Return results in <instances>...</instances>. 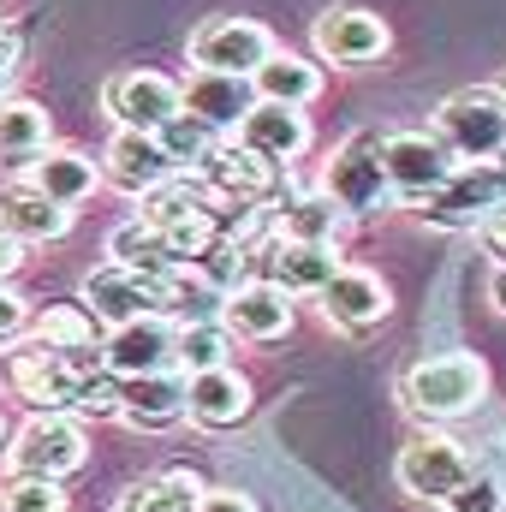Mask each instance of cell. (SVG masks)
Returning a JSON list of instances; mask_svg holds the SVG:
<instances>
[{
	"label": "cell",
	"mask_w": 506,
	"mask_h": 512,
	"mask_svg": "<svg viewBox=\"0 0 506 512\" xmlns=\"http://www.w3.org/2000/svg\"><path fill=\"white\" fill-rule=\"evenodd\" d=\"M399 399L411 417L423 423H453V417H471L483 399H489V364L477 352H435V358H417L405 376H399Z\"/></svg>",
	"instance_id": "obj_1"
},
{
	"label": "cell",
	"mask_w": 506,
	"mask_h": 512,
	"mask_svg": "<svg viewBox=\"0 0 506 512\" xmlns=\"http://www.w3.org/2000/svg\"><path fill=\"white\" fill-rule=\"evenodd\" d=\"M6 459H12V477H72L84 459H90V447H84V429L66 417V411H36L18 435H12V447H6Z\"/></svg>",
	"instance_id": "obj_2"
},
{
	"label": "cell",
	"mask_w": 506,
	"mask_h": 512,
	"mask_svg": "<svg viewBox=\"0 0 506 512\" xmlns=\"http://www.w3.org/2000/svg\"><path fill=\"white\" fill-rule=\"evenodd\" d=\"M381 167H387L393 197L423 203L429 191H441V185L453 179L459 155L441 143V131H387V137H381Z\"/></svg>",
	"instance_id": "obj_3"
},
{
	"label": "cell",
	"mask_w": 506,
	"mask_h": 512,
	"mask_svg": "<svg viewBox=\"0 0 506 512\" xmlns=\"http://www.w3.org/2000/svg\"><path fill=\"white\" fill-rule=\"evenodd\" d=\"M322 191L346 209V215H376L393 203V185H387V167H381V137L376 131H358L334 149L328 173H322Z\"/></svg>",
	"instance_id": "obj_4"
},
{
	"label": "cell",
	"mask_w": 506,
	"mask_h": 512,
	"mask_svg": "<svg viewBox=\"0 0 506 512\" xmlns=\"http://www.w3.org/2000/svg\"><path fill=\"white\" fill-rule=\"evenodd\" d=\"M501 203H506V179L495 173V161H459L453 179L423 197V221L447 227V233H465V227H483Z\"/></svg>",
	"instance_id": "obj_5"
},
{
	"label": "cell",
	"mask_w": 506,
	"mask_h": 512,
	"mask_svg": "<svg viewBox=\"0 0 506 512\" xmlns=\"http://www.w3.org/2000/svg\"><path fill=\"white\" fill-rule=\"evenodd\" d=\"M108 114L120 131H161L167 120L185 114V84L155 72V66H131V72H114L108 90H102Z\"/></svg>",
	"instance_id": "obj_6"
},
{
	"label": "cell",
	"mask_w": 506,
	"mask_h": 512,
	"mask_svg": "<svg viewBox=\"0 0 506 512\" xmlns=\"http://www.w3.org/2000/svg\"><path fill=\"white\" fill-rule=\"evenodd\" d=\"M435 131L441 143L459 155V161H495L506 149V108L495 90H459L441 102L435 114Z\"/></svg>",
	"instance_id": "obj_7"
},
{
	"label": "cell",
	"mask_w": 506,
	"mask_h": 512,
	"mask_svg": "<svg viewBox=\"0 0 506 512\" xmlns=\"http://www.w3.org/2000/svg\"><path fill=\"white\" fill-rule=\"evenodd\" d=\"M268 54H274V36H268V24H256V18L221 12V18H203V24L191 30V66H197V72L251 78Z\"/></svg>",
	"instance_id": "obj_8"
},
{
	"label": "cell",
	"mask_w": 506,
	"mask_h": 512,
	"mask_svg": "<svg viewBox=\"0 0 506 512\" xmlns=\"http://www.w3.org/2000/svg\"><path fill=\"white\" fill-rule=\"evenodd\" d=\"M465 477H471V459H465V447L453 441V435H417V441H405L399 447V489L411 495V501H435V507H447L459 489H465Z\"/></svg>",
	"instance_id": "obj_9"
},
{
	"label": "cell",
	"mask_w": 506,
	"mask_h": 512,
	"mask_svg": "<svg viewBox=\"0 0 506 512\" xmlns=\"http://www.w3.org/2000/svg\"><path fill=\"white\" fill-rule=\"evenodd\" d=\"M0 382L12 387L24 405H36V411H72V399H78V370H72V358L66 352H54V346H12L6 358H0Z\"/></svg>",
	"instance_id": "obj_10"
},
{
	"label": "cell",
	"mask_w": 506,
	"mask_h": 512,
	"mask_svg": "<svg viewBox=\"0 0 506 512\" xmlns=\"http://www.w3.org/2000/svg\"><path fill=\"white\" fill-rule=\"evenodd\" d=\"M84 304L96 310V322L120 328V322H137V316H167V286L155 274H137L126 262H102L84 274Z\"/></svg>",
	"instance_id": "obj_11"
},
{
	"label": "cell",
	"mask_w": 506,
	"mask_h": 512,
	"mask_svg": "<svg viewBox=\"0 0 506 512\" xmlns=\"http://www.w3.org/2000/svg\"><path fill=\"white\" fill-rule=\"evenodd\" d=\"M102 358H108V370H114L120 382H131V376H155V370H173V364H179V328H173L167 316L120 322V328H108Z\"/></svg>",
	"instance_id": "obj_12"
},
{
	"label": "cell",
	"mask_w": 506,
	"mask_h": 512,
	"mask_svg": "<svg viewBox=\"0 0 506 512\" xmlns=\"http://www.w3.org/2000/svg\"><path fill=\"white\" fill-rule=\"evenodd\" d=\"M173 173H179V161L161 149L155 131H114L108 149H102V179H108L114 191H126V197H149V191H161Z\"/></svg>",
	"instance_id": "obj_13"
},
{
	"label": "cell",
	"mask_w": 506,
	"mask_h": 512,
	"mask_svg": "<svg viewBox=\"0 0 506 512\" xmlns=\"http://www.w3.org/2000/svg\"><path fill=\"white\" fill-rule=\"evenodd\" d=\"M221 322L239 334V340H286L292 334V292L274 286V280H239L227 298H221Z\"/></svg>",
	"instance_id": "obj_14"
},
{
	"label": "cell",
	"mask_w": 506,
	"mask_h": 512,
	"mask_svg": "<svg viewBox=\"0 0 506 512\" xmlns=\"http://www.w3.org/2000/svg\"><path fill=\"white\" fill-rule=\"evenodd\" d=\"M387 48H393V30L364 6H334V12L316 18V54L334 60V66H370Z\"/></svg>",
	"instance_id": "obj_15"
},
{
	"label": "cell",
	"mask_w": 506,
	"mask_h": 512,
	"mask_svg": "<svg viewBox=\"0 0 506 512\" xmlns=\"http://www.w3.org/2000/svg\"><path fill=\"white\" fill-rule=\"evenodd\" d=\"M322 316L334 322V328H346V334H364V328H376V322H387V310H393V292H387V280L381 274H370V268H340L322 292Z\"/></svg>",
	"instance_id": "obj_16"
},
{
	"label": "cell",
	"mask_w": 506,
	"mask_h": 512,
	"mask_svg": "<svg viewBox=\"0 0 506 512\" xmlns=\"http://www.w3.org/2000/svg\"><path fill=\"white\" fill-rule=\"evenodd\" d=\"M0 227L18 239V245H54L72 233V209L54 203L48 191H36L30 179H12L0 191Z\"/></svg>",
	"instance_id": "obj_17"
},
{
	"label": "cell",
	"mask_w": 506,
	"mask_h": 512,
	"mask_svg": "<svg viewBox=\"0 0 506 512\" xmlns=\"http://www.w3.org/2000/svg\"><path fill=\"white\" fill-rule=\"evenodd\" d=\"M251 108H256L251 78H233V72H191L185 78V114H197L215 137L221 131H239Z\"/></svg>",
	"instance_id": "obj_18"
},
{
	"label": "cell",
	"mask_w": 506,
	"mask_h": 512,
	"mask_svg": "<svg viewBox=\"0 0 506 512\" xmlns=\"http://www.w3.org/2000/svg\"><path fill=\"white\" fill-rule=\"evenodd\" d=\"M131 429H167L179 417H191V376L185 370H155V376H131L126 405H120Z\"/></svg>",
	"instance_id": "obj_19"
},
{
	"label": "cell",
	"mask_w": 506,
	"mask_h": 512,
	"mask_svg": "<svg viewBox=\"0 0 506 512\" xmlns=\"http://www.w3.org/2000/svg\"><path fill=\"white\" fill-rule=\"evenodd\" d=\"M233 137L280 167V161H298V155L310 149V114H304V108H286V102H256Z\"/></svg>",
	"instance_id": "obj_20"
},
{
	"label": "cell",
	"mask_w": 506,
	"mask_h": 512,
	"mask_svg": "<svg viewBox=\"0 0 506 512\" xmlns=\"http://www.w3.org/2000/svg\"><path fill=\"white\" fill-rule=\"evenodd\" d=\"M262 268H268V280L274 286H286V292H322L346 262H340V251L334 245H310V239H274L268 245V256H262Z\"/></svg>",
	"instance_id": "obj_21"
},
{
	"label": "cell",
	"mask_w": 506,
	"mask_h": 512,
	"mask_svg": "<svg viewBox=\"0 0 506 512\" xmlns=\"http://www.w3.org/2000/svg\"><path fill=\"white\" fill-rule=\"evenodd\" d=\"M245 417H251V382H245L233 364L191 376V423H203V429H233V423H245Z\"/></svg>",
	"instance_id": "obj_22"
},
{
	"label": "cell",
	"mask_w": 506,
	"mask_h": 512,
	"mask_svg": "<svg viewBox=\"0 0 506 512\" xmlns=\"http://www.w3.org/2000/svg\"><path fill=\"white\" fill-rule=\"evenodd\" d=\"M251 84H256V102H286V108H310L322 96V72L292 48H274L251 72Z\"/></svg>",
	"instance_id": "obj_23"
},
{
	"label": "cell",
	"mask_w": 506,
	"mask_h": 512,
	"mask_svg": "<svg viewBox=\"0 0 506 512\" xmlns=\"http://www.w3.org/2000/svg\"><path fill=\"white\" fill-rule=\"evenodd\" d=\"M36 191H48L54 203H66V209H78L90 191H96V161L84 155V149H42L36 161H30V173H24Z\"/></svg>",
	"instance_id": "obj_24"
},
{
	"label": "cell",
	"mask_w": 506,
	"mask_h": 512,
	"mask_svg": "<svg viewBox=\"0 0 506 512\" xmlns=\"http://www.w3.org/2000/svg\"><path fill=\"white\" fill-rule=\"evenodd\" d=\"M108 256L114 262H126V268H137V274H173V268H185L179 256H173V245H167V233L149 221V215H137V221H120L114 233H108Z\"/></svg>",
	"instance_id": "obj_25"
},
{
	"label": "cell",
	"mask_w": 506,
	"mask_h": 512,
	"mask_svg": "<svg viewBox=\"0 0 506 512\" xmlns=\"http://www.w3.org/2000/svg\"><path fill=\"white\" fill-rule=\"evenodd\" d=\"M209 179H215L221 191L245 197V203H262V197L274 191V161L256 155V149H245V143L233 137V143H221V149L209 155Z\"/></svg>",
	"instance_id": "obj_26"
},
{
	"label": "cell",
	"mask_w": 506,
	"mask_h": 512,
	"mask_svg": "<svg viewBox=\"0 0 506 512\" xmlns=\"http://www.w3.org/2000/svg\"><path fill=\"white\" fill-rule=\"evenodd\" d=\"M346 221H352V215H346L328 191L286 197V209H280V233H286V239H310V245H334Z\"/></svg>",
	"instance_id": "obj_27"
},
{
	"label": "cell",
	"mask_w": 506,
	"mask_h": 512,
	"mask_svg": "<svg viewBox=\"0 0 506 512\" xmlns=\"http://www.w3.org/2000/svg\"><path fill=\"white\" fill-rule=\"evenodd\" d=\"M197 501H203V483L191 471H161V477L131 483L114 512H197Z\"/></svg>",
	"instance_id": "obj_28"
},
{
	"label": "cell",
	"mask_w": 506,
	"mask_h": 512,
	"mask_svg": "<svg viewBox=\"0 0 506 512\" xmlns=\"http://www.w3.org/2000/svg\"><path fill=\"white\" fill-rule=\"evenodd\" d=\"M42 149H48V114L36 102H24V96L18 102H0V155L30 167Z\"/></svg>",
	"instance_id": "obj_29"
},
{
	"label": "cell",
	"mask_w": 506,
	"mask_h": 512,
	"mask_svg": "<svg viewBox=\"0 0 506 512\" xmlns=\"http://www.w3.org/2000/svg\"><path fill=\"white\" fill-rule=\"evenodd\" d=\"M96 310L90 304H48L42 316H36V340L42 346H54V352H90L96 346Z\"/></svg>",
	"instance_id": "obj_30"
},
{
	"label": "cell",
	"mask_w": 506,
	"mask_h": 512,
	"mask_svg": "<svg viewBox=\"0 0 506 512\" xmlns=\"http://www.w3.org/2000/svg\"><path fill=\"white\" fill-rule=\"evenodd\" d=\"M227 352H233V328H227V322L203 316V322H185V328H179V370H185V376L221 370Z\"/></svg>",
	"instance_id": "obj_31"
},
{
	"label": "cell",
	"mask_w": 506,
	"mask_h": 512,
	"mask_svg": "<svg viewBox=\"0 0 506 512\" xmlns=\"http://www.w3.org/2000/svg\"><path fill=\"white\" fill-rule=\"evenodd\" d=\"M155 137H161V149H167L179 167H197V161H209V155H215V131L203 126L197 114H179V120H167Z\"/></svg>",
	"instance_id": "obj_32"
},
{
	"label": "cell",
	"mask_w": 506,
	"mask_h": 512,
	"mask_svg": "<svg viewBox=\"0 0 506 512\" xmlns=\"http://www.w3.org/2000/svg\"><path fill=\"white\" fill-rule=\"evenodd\" d=\"M120 405H126V382H120L114 370L84 376V382H78V399H72L78 417H120Z\"/></svg>",
	"instance_id": "obj_33"
},
{
	"label": "cell",
	"mask_w": 506,
	"mask_h": 512,
	"mask_svg": "<svg viewBox=\"0 0 506 512\" xmlns=\"http://www.w3.org/2000/svg\"><path fill=\"white\" fill-rule=\"evenodd\" d=\"M0 501L6 512H66V489L54 477H12Z\"/></svg>",
	"instance_id": "obj_34"
},
{
	"label": "cell",
	"mask_w": 506,
	"mask_h": 512,
	"mask_svg": "<svg viewBox=\"0 0 506 512\" xmlns=\"http://www.w3.org/2000/svg\"><path fill=\"white\" fill-rule=\"evenodd\" d=\"M447 512H506V483L489 477V471H471L465 489L447 501Z\"/></svg>",
	"instance_id": "obj_35"
},
{
	"label": "cell",
	"mask_w": 506,
	"mask_h": 512,
	"mask_svg": "<svg viewBox=\"0 0 506 512\" xmlns=\"http://www.w3.org/2000/svg\"><path fill=\"white\" fill-rule=\"evenodd\" d=\"M24 328H30V304H24L12 286H0V346H12Z\"/></svg>",
	"instance_id": "obj_36"
},
{
	"label": "cell",
	"mask_w": 506,
	"mask_h": 512,
	"mask_svg": "<svg viewBox=\"0 0 506 512\" xmlns=\"http://www.w3.org/2000/svg\"><path fill=\"white\" fill-rule=\"evenodd\" d=\"M197 512H256V501L251 495H239V489H203Z\"/></svg>",
	"instance_id": "obj_37"
},
{
	"label": "cell",
	"mask_w": 506,
	"mask_h": 512,
	"mask_svg": "<svg viewBox=\"0 0 506 512\" xmlns=\"http://www.w3.org/2000/svg\"><path fill=\"white\" fill-rule=\"evenodd\" d=\"M477 233H483V245H489V251L506 262V203L495 209V215H489V221H483V227H477Z\"/></svg>",
	"instance_id": "obj_38"
},
{
	"label": "cell",
	"mask_w": 506,
	"mask_h": 512,
	"mask_svg": "<svg viewBox=\"0 0 506 512\" xmlns=\"http://www.w3.org/2000/svg\"><path fill=\"white\" fill-rule=\"evenodd\" d=\"M18 262H24V245H18V239H12V233L0 227V286H6L12 274H18Z\"/></svg>",
	"instance_id": "obj_39"
},
{
	"label": "cell",
	"mask_w": 506,
	"mask_h": 512,
	"mask_svg": "<svg viewBox=\"0 0 506 512\" xmlns=\"http://www.w3.org/2000/svg\"><path fill=\"white\" fill-rule=\"evenodd\" d=\"M12 72H18V42H12V36H0V102H6V84H12Z\"/></svg>",
	"instance_id": "obj_40"
},
{
	"label": "cell",
	"mask_w": 506,
	"mask_h": 512,
	"mask_svg": "<svg viewBox=\"0 0 506 512\" xmlns=\"http://www.w3.org/2000/svg\"><path fill=\"white\" fill-rule=\"evenodd\" d=\"M489 292H495V304H501V310H506V262H501V268H495V280H489Z\"/></svg>",
	"instance_id": "obj_41"
},
{
	"label": "cell",
	"mask_w": 506,
	"mask_h": 512,
	"mask_svg": "<svg viewBox=\"0 0 506 512\" xmlns=\"http://www.w3.org/2000/svg\"><path fill=\"white\" fill-rule=\"evenodd\" d=\"M495 173H501V179H506V149H501V155H495Z\"/></svg>",
	"instance_id": "obj_42"
},
{
	"label": "cell",
	"mask_w": 506,
	"mask_h": 512,
	"mask_svg": "<svg viewBox=\"0 0 506 512\" xmlns=\"http://www.w3.org/2000/svg\"><path fill=\"white\" fill-rule=\"evenodd\" d=\"M495 96H501V108H506V78H501V84H495Z\"/></svg>",
	"instance_id": "obj_43"
},
{
	"label": "cell",
	"mask_w": 506,
	"mask_h": 512,
	"mask_svg": "<svg viewBox=\"0 0 506 512\" xmlns=\"http://www.w3.org/2000/svg\"><path fill=\"white\" fill-rule=\"evenodd\" d=\"M0 512H6V501H0Z\"/></svg>",
	"instance_id": "obj_44"
},
{
	"label": "cell",
	"mask_w": 506,
	"mask_h": 512,
	"mask_svg": "<svg viewBox=\"0 0 506 512\" xmlns=\"http://www.w3.org/2000/svg\"><path fill=\"white\" fill-rule=\"evenodd\" d=\"M0 435H6V429H0Z\"/></svg>",
	"instance_id": "obj_45"
}]
</instances>
